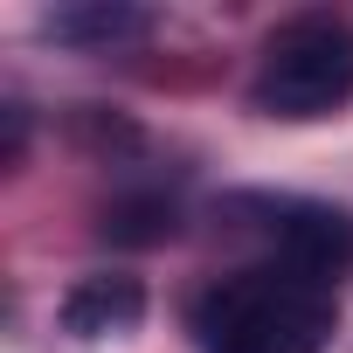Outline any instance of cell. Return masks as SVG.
Listing matches in <instances>:
<instances>
[{"label":"cell","mask_w":353,"mask_h":353,"mask_svg":"<svg viewBox=\"0 0 353 353\" xmlns=\"http://www.w3.org/2000/svg\"><path fill=\"white\" fill-rule=\"evenodd\" d=\"M104 236L118 243H166L173 236V201L166 194H125L104 208Z\"/></svg>","instance_id":"obj_6"},{"label":"cell","mask_w":353,"mask_h":353,"mask_svg":"<svg viewBox=\"0 0 353 353\" xmlns=\"http://www.w3.org/2000/svg\"><path fill=\"white\" fill-rule=\"evenodd\" d=\"M145 28H152V14H139V8H63V14H49V35L70 49H125Z\"/></svg>","instance_id":"obj_5"},{"label":"cell","mask_w":353,"mask_h":353,"mask_svg":"<svg viewBox=\"0 0 353 353\" xmlns=\"http://www.w3.org/2000/svg\"><path fill=\"white\" fill-rule=\"evenodd\" d=\"M229 215L250 222V236L263 243V256L298 263L325 284H339L353 270V215L325 208V201H298V194H243L229 201Z\"/></svg>","instance_id":"obj_3"},{"label":"cell","mask_w":353,"mask_h":353,"mask_svg":"<svg viewBox=\"0 0 353 353\" xmlns=\"http://www.w3.org/2000/svg\"><path fill=\"white\" fill-rule=\"evenodd\" d=\"M194 346L201 353H325L339 332V284L256 256L243 270H222L194 291Z\"/></svg>","instance_id":"obj_1"},{"label":"cell","mask_w":353,"mask_h":353,"mask_svg":"<svg viewBox=\"0 0 353 353\" xmlns=\"http://www.w3.org/2000/svg\"><path fill=\"white\" fill-rule=\"evenodd\" d=\"M139 319H145V284L125 270H90L63 298V332H77V339H118Z\"/></svg>","instance_id":"obj_4"},{"label":"cell","mask_w":353,"mask_h":353,"mask_svg":"<svg viewBox=\"0 0 353 353\" xmlns=\"http://www.w3.org/2000/svg\"><path fill=\"white\" fill-rule=\"evenodd\" d=\"M250 104L277 125H312L353 104V28L339 14H291L263 35Z\"/></svg>","instance_id":"obj_2"}]
</instances>
